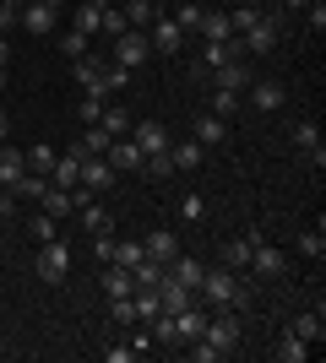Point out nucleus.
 <instances>
[{"mask_svg": "<svg viewBox=\"0 0 326 363\" xmlns=\"http://www.w3.org/2000/svg\"><path fill=\"white\" fill-rule=\"evenodd\" d=\"M196 298L212 309H239V303H250V282H239V272H229V266H207Z\"/></svg>", "mask_w": 326, "mask_h": 363, "instance_id": "obj_1", "label": "nucleus"}, {"mask_svg": "<svg viewBox=\"0 0 326 363\" xmlns=\"http://www.w3.org/2000/svg\"><path fill=\"white\" fill-rule=\"evenodd\" d=\"M33 272H38V282H65L71 277V244L65 239H49V244H38V260H33Z\"/></svg>", "mask_w": 326, "mask_h": 363, "instance_id": "obj_2", "label": "nucleus"}, {"mask_svg": "<svg viewBox=\"0 0 326 363\" xmlns=\"http://www.w3.org/2000/svg\"><path fill=\"white\" fill-rule=\"evenodd\" d=\"M202 342H207V347H217V358H229V352L239 347V320H234V309H217V315H207Z\"/></svg>", "mask_w": 326, "mask_h": 363, "instance_id": "obj_3", "label": "nucleus"}, {"mask_svg": "<svg viewBox=\"0 0 326 363\" xmlns=\"http://www.w3.org/2000/svg\"><path fill=\"white\" fill-rule=\"evenodd\" d=\"M55 11H60V0H22L16 28L33 33V38H44V33H55Z\"/></svg>", "mask_w": 326, "mask_h": 363, "instance_id": "obj_4", "label": "nucleus"}, {"mask_svg": "<svg viewBox=\"0 0 326 363\" xmlns=\"http://www.w3.org/2000/svg\"><path fill=\"white\" fill-rule=\"evenodd\" d=\"M153 60V44H147V33L141 28H125L120 38H114V65H125V71H136V65Z\"/></svg>", "mask_w": 326, "mask_h": 363, "instance_id": "obj_5", "label": "nucleus"}, {"mask_svg": "<svg viewBox=\"0 0 326 363\" xmlns=\"http://www.w3.org/2000/svg\"><path fill=\"white\" fill-rule=\"evenodd\" d=\"M239 44L250 49V55H272V49L283 44V11H272V16H261L250 33H239Z\"/></svg>", "mask_w": 326, "mask_h": 363, "instance_id": "obj_6", "label": "nucleus"}, {"mask_svg": "<svg viewBox=\"0 0 326 363\" xmlns=\"http://www.w3.org/2000/svg\"><path fill=\"white\" fill-rule=\"evenodd\" d=\"M147 44H153V55H180L185 33L174 28V16H169V11H158V16H153V28H147Z\"/></svg>", "mask_w": 326, "mask_h": 363, "instance_id": "obj_7", "label": "nucleus"}, {"mask_svg": "<svg viewBox=\"0 0 326 363\" xmlns=\"http://www.w3.org/2000/svg\"><path fill=\"white\" fill-rule=\"evenodd\" d=\"M120 179V174H114V163H109L104 152H93V157H82V190H93V196H104L109 184Z\"/></svg>", "mask_w": 326, "mask_h": 363, "instance_id": "obj_8", "label": "nucleus"}, {"mask_svg": "<svg viewBox=\"0 0 326 363\" xmlns=\"http://www.w3.org/2000/svg\"><path fill=\"white\" fill-rule=\"evenodd\" d=\"M131 141L141 147V157H153V152H169V125L163 120H141V125H131Z\"/></svg>", "mask_w": 326, "mask_h": 363, "instance_id": "obj_9", "label": "nucleus"}, {"mask_svg": "<svg viewBox=\"0 0 326 363\" xmlns=\"http://www.w3.org/2000/svg\"><path fill=\"white\" fill-rule=\"evenodd\" d=\"M169 163H174V174H196V168L207 163V147L196 136H185V141H169Z\"/></svg>", "mask_w": 326, "mask_h": 363, "instance_id": "obj_10", "label": "nucleus"}, {"mask_svg": "<svg viewBox=\"0 0 326 363\" xmlns=\"http://www.w3.org/2000/svg\"><path fill=\"white\" fill-rule=\"evenodd\" d=\"M294 147L305 152L315 168H326V147H321V125H315V120H299L294 125Z\"/></svg>", "mask_w": 326, "mask_h": 363, "instance_id": "obj_11", "label": "nucleus"}, {"mask_svg": "<svg viewBox=\"0 0 326 363\" xmlns=\"http://www.w3.org/2000/svg\"><path fill=\"white\" fill-rule=\"evenodd\" d=\"M283 104H288L283 82H250V108H256V114H278Z\"/></svg>", "mask_w": 326, "mask_h": 363, "instance_id": "obj_12", "label": "nucleus"}, {"mask_svg": "<svg viewBox=\"0 0 326 363\" xmlns=\"http://www.w3.org/2000/svg\"><path fill=\"white\" fill-rule=\"evenodd\" d=\"M283 266H288V260H283L278 244H266V239L250 244V272H261V277H283Z\"/></svg>", "mask_w": 326, "mask_h": 363, "instance_id": "obj_13", "label": "nucleus"}, {"mask_svg": "<svg viewBox=\"0 0 326 363\" xmlns=\"http://www.w3.org/2000/svg\"><path fill=\"white\" fill-rule=\"evenodd\" d=\"M22 174H28V152H16L11 141H0V190H16Z\"/></svg>", "mask_w": 326, "mask_h": 363, "instance_id": "obj_14", "label": "nucleus"}, {"mask_svg": "<svg viewBox=\"0 0 326 363\" xmlns=\"http://www.w3.org/2000/svg\"><path fill=\"white\" fill-rule=\"evenodd\" d=\"M141 250H147V260H158V266H169V260L180 255V239H174L169 228H153V233L141 239Z\"/></svg>", "mask_w": 326, "mask_h": 363, "instance_id": "obj_15", "label": "nucleus"}, {"mask_svg": "<svg viewBox=\"0 0 326 363\" xmlns=\"http://www.w3.org/2000/svg\"><path fill=\"white\" fill-rule=\"evenodd\" d=\"M163 272H169V277H174V282H185V288H190V293H196V288H202V277H207V260H190V255H185V250H180V255H174V260H169V266H163Z\"/></svg>", "mask_w": 326, "mask_h": 363, "instance_id": "obj_16", "label": "nucleus"}, {"mask_svg": "<svg viewBox=\"0 0 326 363\" xmlns=\"http://www.w3.org/2000/svg\"><path fill=\"white\" fill-rule=\"evenodd\" d=\"M190 136L202 141V147H223V141H229V120H223V114H212V108H207L202 120L190 125Z\"/></svg>", "mask_w": 326, "mask_h": 363, "instance_id": "obj_17", "label": "nucleus"}, {"mask_svg": "<svg viewBox=\"0 0 326 363\" xmlns=\"http://www.w3.org/2000/svg\"><path fill=\"white\" fill-rule=\"evenodd\" d=\"M229 60H245V44L239 38H223V44H202V71H217Z\"/></svg>", "mask_w": 326, "mask_h": 363, "instance_id": "obj_18", "label": "nucleus"}, {"mask_svg": "<svg viewBox=\"0 0 326 363\" xmlns=\"http://www.w3.org/2000/svg\"><path fill=\"white\" fill-rule=\"evenodd\" d=\"M212 87H217V92H245V87H250V65H245V60L217 65V71H212Z\"/></svg>", "mask_w": 326, "mask_h": 363, "instance_id": "obj_19", "label": "nucleus"}, {"mask_svg": "<svg viewBox=\"0 0 326 363\" xmlns=\"http://www.w3.org/2000/svg\"><path fill=\"white\" fill-rule=\"evenodd\" d=\"M202 331H207V309H196V303L174 309V336H180V342H196Z\"/></svg>", "mask_w": 326, "mask_h": 363, "instance_id": "obj_20", "label": "nucleus"}, {"mask_svg": "<svg viewBox=\"0 0 326 363\" xmlns=\"http://www.w3.org/2000/svg\"><path fill=\"white\" fill-rule=\"evenodd\" d=\"M49 174H55L49 184H60V190H77V184H82V152L71 147L65 157H55V168H49Z\"/></svg>", "mask_w": 326, "mask_h": 363, "instance_id": "obj_21", "label": "nucleus"}, {"mask_svg": "<svg viewBox=\"0 0 326 363\" xmlns=\"http://www.w3.org/2000/svg\"><path fill=\"white\" fill-rule=\"evenodd\" d=\"M77 223H82V233L93 239V233H109V228H114V217H109L104 206H98V201L87 196V201H82V206H77Z\"/></svg>", "mask_w": 326, "mask_h": 363, "instance_id": "obj_22", "label": "nucleus"}, {"mask_svg": "<svg viewBox=\"0 0 326 363\" xmlns=\"http://www.w3.org/2000/svg\"><path fill=\"white\" fill-rule=\"evenodd\" d=\"M272 358H278V363H305V358H310V342H305L299 331H283L278 342H272Z\"/></svg>", "mask_w": 326, "mask_h": 363, "instance_id": "obj_23", "label": "nucleus"}, {"mask_svg": "<svg viewBox=\"0 0 326 363\" xmlns=\"http://www.w3.org/2000/svg\"><path fill=\"white\" fill-rule=\"evenodd\" d=\"M158 303H163V309L174 315V309H185V303H196V293H190L185 282H174V277L163 272V282H158Z\"/></svg>", "mask_w": 326, "mask_h": 363, "instance_id": "obj_24", "label": "nucleus"}, {"mask_svg": "<svg viewBox=\"0 0 326 363\" xmlns=\"http://www.w3.org/2000/svg\"><path fill=\"white\" fill-rule=\"evenodd\" d=\"M38 201H44V212H49V217H77V190H60V184H49Z\"/></svg>", "mask_w": 326, "mask_h": 363, "instance_id": "obj_25", "label": "nucleus"}, {"mask_svg": "<svg viewBox=\"0 0 326 363\" xmlns=\"http://www.w3.org/2000/svg\"><path fill=\"white\" fill-rule=\"evenodd\" d=\"M202 44H223V38H234V28H229V11H202Z\"/></svg>", "mask_w": 326, "mask_h": 363, "instance_id": "obj_26", "label": "nucleus"}, {"mask_svg": "<svg viewBox=\"0 0 326 363\" xmlns=\"http://www.w3.org/2000/svg\"><path fill=\"white\" fill-rule=\"evenodd\" d=\"M261 0H245V6H234V11H229V28H234V38H239V33H250V28H256V22H261Z\"/></svg>", "mask_w": 326, "mask_h": 363, "instance_id": "obj_27", "label": "nucleus"}, {"mask_svg": "<svg viewBox=\"0 0 326 363\" xmlns=\"http://www.w3.org/2000/svg\"><path fill=\"white\" fill-rule=\"evenodd\" d=\"M104 6H109V0H82V6H77V33L98 38V22H104Z\"/></svg>", "mask_w": 326, "mask_h": 363, "instance_id": "obj_28", "label": "nucleus"}, {"mask_svg": "<svg viewBox=\"0 0 326 363\" xmlns=\"http://www.w3.org/2000/svg\"><path fill=\"white\" fill-rule=\"evenodd\" d=\"M288 331H299L305 342H310V347H315V342H326V320H321V303H315L310 315H299L294 325H288Z\"/></svg>", "mask_w": 326, "mask_h": 363, "instance_id": "obj_29", "label": "nucleus"}, {"mask_svg": "<svg viewBox=\"0 0 326 363\" xmlns=\"http://www.w3.org/2000/svg\"><path fill=\"white\" fill-rule=\"evenodd\" d=\"M250 244H256L250 233H245V239H229V244H223V266H229V272H250Z\"/></svg>", "mask_w": 326, "mask_h": 363, "instance_id": "obj_30", "label": "nucleus"}, {"mask_svg": "<svg viewBox=\"0 0 326 363\" xmlns=\"http://www.w3.org/2000/svg\"><path fill=\"white\" fill-rule=\"evenodd\" d=\"M169 16H174V28L185 33V38L202 28V6H196V0H174V11H169Z\"/></svg>", "mask_w": 326, "mask_h": 363, "instance_id": "obj_31", "label": "nucleus"}, {"mask_svg": "<svg viewBox=\"0 0 326 363\" xmlns=\"http://www.w3.org/2000/svg\"><path fill=\"white\" fill-rule=\"evenodd\" d=\"M299 255H310V260L326 255V223H321V217H315V228H305V233H299Z\"/></svg>", "mask_w": 326, "mask_h": 363, "instance_id": "obj_32", "label": "nucleus"}, {"mask_svg": "<svg viewBox=\"0 0 326 363\" xmlns=\"http://www.w3.org/2000/svg\"><path fill=\"white\" fill-rule=\"evenodd\" d=\"M104 293L109 298H125V293H136V277L125 272V266H109L104 272Z\"/></svg>", "mask_w": 326, "mask_h": 363, "instance_id": "obj_33", "label": "nucleus"}, {"mask_svg": "<svg viewBox=\"0 0 326 363\" xmlns=\"http://www.w3.org/2000/svg\"><path fill=\"white\" fill-rule=\"evenodd\" d=\"M120 11H125V22H131V28L147 33V28H153V16H158V6H153V0H125Z\"/></svg>", "mask_w": 326, "mask_h": 363, "instance_id": "obj_34", "label": "nucleus"}, {"mask_svg": "<svg viewBox=\"0 0 326 363\" xmlns=\"http://www.w3.org/2000/svg\"><path fill=\"white\" fill-rule=\"evenodd\" d=\"M98 71H104V65H98L93 55H82V60H71V76H77V82H82L87 92H104V87H98Z\"/></svg>", "mask_w": 326, "mask_h": 363, "instance_id": "obj_35", "label": "nucleus"}, {"mask_svg": "<svg viewBox=\"0 0 326 363\" xmlns=\"http://www.w3.org/2000/svg\"><path fill=\"white\" fill-rule=\"evenodd\" d=\"M109 141H114V136H109L104 125H87L82 141H77V152H82V157H93V152H109Z\"/></svg>", "mask_w": 326, "mask_h": 363, "instance_id": "obj_36", "label": "nucleus"}, {"mask_svg": "<svg viewBox=\"0 0 326 363\" xmlns=\"http://www.w3.org/2000/svg\"><path fill=\"white\" fill-rule=\"evenodd\" d=\"M141 260H147V250H141L136 239H131V244H120V239H114V260H109V266H125V272H136Z\"/></svg>", "mask_w": 326, "mask_h": 363, "instance_id": "obj_37", "label": "nucleus"}, {"mask_svg": "<svg viewBox=\"0 0 326 363\" xmlns=\"http://www.w3.org/2000/svg\"><path fill=\"white\" fill-rule=\"evenodd\" d=\"M55 49H60L65 60H82V55L93 49V38H87V33H77V28H71V33H60V44H55Z\"/></svg>", "mask_w": 326, "mask_h": 363, "instance_id": "obj_38", "label": "nucleus"}, {"mask_svg": "<svg viewBox=\"0 0 326 363\" xmlns=\"http://www.w3.org/2000/svg\"><path fill=\"white\" fill-rule=\"evenodd\" d=\"M98 125H104L109 136H131V114H125V108H114V104H104V114H98Z\"/></svg>", "mask_w": 326, "mask_h": 363, "instance_id": "obj_39", "label": "nucleus"}, {"mask_svg": "<svg viewBox=\"0 0 326 363\" xmlns=\"http://www.w3.org/2000/svg\"><path fill=\"white\" fill-rule=\"evenodd\" d=\"M109 320H114V325H141L136 320V298H131V293H125V298H109Z\"/></svg>", "mask_w": 326, "mask_h": 363, "instance_id": "obj_40", "label": "nucleus"}, {"mask_svg": "<svg viewBox=\"0 0 326 363\" xmlns=\"http://www.w3.org/2000/svg\"><path fill=\"white\" fill-rule=\"evenodd\" d=\"M44 190H49V179H44V174H22L11 196H16V201H38V196H44Z\"/></svg>", "mask_w": 326, "mask_h": 363, "instance_id": "obj_41", "label": "nucleus"}, {"mask_svg": "<svg viewBox=\"0 0 326 363\" xmlns=\"http://www.w3.org/2000/svg\"><path fill=\"white\" fill-rule=\"evenodd\" d=\"M125 28H131V22H125V11H120V6H104V22H98V38H120Z\"/></svg>", "mask_w": 326, "mask_h": 363, "instance_id": "obj_42", "label": "nucleus"}, {"mask_svg": "<svg viewBox=\"0 0 326 363\" xmlns=\"http://www.w3.org/2000/svg\"><path fill=\"white\" fill-rule=\"evenodd\" d=\"M98 87H104V92H120V87H131V71H125V65H114V60H109L104 71H98Z\"/></svg>", "mask_w": 326, "mask_h": 363, "instance_id": "obj_43", "label": "nucleus"}, {"mask_svg": "<svg viewBox=\"0 0 326 363\" xmlns=\"http://www.w3.org/2000/svg\"><path fill=\"white\" fill-rule=\"evenodd\" d=\"M104 104H109V92H87V98H82V104H77V120H82V125H98V114H104Z\"/></svg>", "mask_w": 326, "mask_h": 363, "instance_id": "obj_44", "label": "nucleus"}, {"mask_svg": "<svg viewBox=\"0 0 326 363\" xmlns=\"http://www.w3.org/2000/svg\"><path fill=\"white\" fill-rule=\"evenodd\" d=\"M49 168H55V147H44V141L28 147V174H49Z\"/></svg>", "mask_w": 326, "mask_h": 363, "instance_id": "obj_45", "label": "nucleus"}, {"mask_svg": "<svg viewBox=\"0 0 326 363\" xmlns=\"http://www.w3.org/2000/svg\"><path fill=\"white\" fill-rule=\"evenodd\" d=\"M141 174H147V179H169V174H174V163H169V152H153V157H147V163H141Z\"/></svg>", "mask_w": 326, "mask_h": 363, "instance_id": "obj_46", "label": "nucleus"}, {"mask_svg": "<svg viewBox=\"0 0 326 363\" xmlns=\"http://www.w3.org/2000/svg\"><path fill=\"white\" fill-rule=\"evenodd\" d=\"M131 277H136V288H158V282H163V266H158V260H141Z\"/></svg>", "mask_w": 326, "mask_h": 363, "instance_id": "obj_47", "label": "nucleus"}, {"mask_svg": "<svg viewBox=\"0 0 326 363\" xmlns=\"http://www.w3.org/2000/svg\"><path fill=\"white\" fill-rule=\"evenodd\" d=\"M234 108H239V92H212V114L234 120Z\"/></svg>", "mask_w": 326, "mask_h": 363, "instance_id": "obj_48", "label": "nucleus"}, {"mask_svg": "<svg viewBox=\"0 0 326 363\" xmlns=\"http://www.w3.org/2000/svg\"><path fill=\"white\" fill-rule=\"evenodd\" d=\"M185 352H190V363H217V347H207L202 336H196V342H185Z\"/></svg>", "mask_w": 326, "mask_h": 363, "instance_id": "obj_49", "label": "nucleus"}, {"mask_svg": "<svg viewBox=\"0 0 326 363\" xmlns=\"http://www.w3.org/2000/svg\"><path fill=\"white\" fill-rule=\"evenodd\" d=\"M141 352L131 347V342H120V347H104V363H136Z\"/></svg>", "mask_w": 326, "mask_h": 363, "instance_id": "obj_50", "label": "nucleus"}, {"mask_svg": "<svg viewBox=\"0 0 326 363\" xmlns=\"http://www.w3.org/2000/svg\"><path fill=\"white\" fill-rule=\"evenodd\" d=\"M202 212H207L202 196H185V201H180V217H185V223H202Z\"/></svg>", "mask_w": 326, "mask_h": 363, "instance_id": "obj_51", "label": "nucleus"}, {"mask_svg": "<svg viewBox=\"0 0 326 363\" xmlns=\"http://www.w3.org/2000/svg\"><path fill=\"white\" fill-rule=\"evenodd\" d=\"M28 228H33V239H38V244H49V239H55V217H49V212H44V217H33Z\"/></svg>", "mask_w": 326, "mask_h": 363, "instance_id": "obj_52", "label": "nucleus"}, {"mask_svg": "<svg viewBox=\"0 0 326 363\" xmlns=\"http://www.w3.org/2000/svg\"><path fill=\"white\" fill-rule=\"evenodd\" d=\"M93 255L98 260H114V233H93Z\"/></svg>", "mask_w": 326, "mask_h": 363, "instance_id": "obj_53", "label": "nucleus"}, {"mask_svg": "<svg viewBox=\"0 0 326 363\" xmlns=\"http://www.w3.org/2000/svg\"><path fill=\"white\" fill-rule=\"evenodd\" d=\"M310 33H326V6H310Z\"/></svg>", "mask_w": 326, "mask_h": 363, "instance_id": "obj_54", "label": "nucleus"}, {"mask_svg": "<svg viewBox=\"0 0 326 363\" xmlns=\"http://www.w3.org/2000/svg\"><path fill=\"white\" fill-rule=\"evenodd\" d=\"M11 136V114H6V108H0V141Z\"/></svg>", "mask_w": 326, "mask_h": 363, "instance_id": "obj_55", "label": "nucleus"}, {"mask_svg": "<svg viewBox=\"0 0 326 363\" xmlns=\"http://www.w3.org/2000/svg\"><path fill=\"white\" fill-rule=\"evenodd\" d=\"M11 60V44H6V33H0V65Z\"/></svg>", "mask_w": 326, "mask_h": 363, "instance_id": "obj_56", "label": "nucleus"}, {"mask_svg": "<svg viewBox=\"0 0 326 363\" xmlns=\"http://www.w3.org/2000/svg\"><path fill=\"white\" fill-rule=\"evenodd\" d=\"M0 87H6V65H0Z\"/></svg>", "mask_w": 326, "mask_h": 363, "instance_id": "obj_57", "label": "nucleus"}, {"mask_svg": "<svg viewBox=\"0 0 326 363\" xmlns=\"http://www.w3.org/2000/svg\"><path fill=\"white\" fill-rule=\"evenodd\" d=\"M153 6H158V11H163V6H169V0H153Z\"/></svg>", "mask_w": 326, "mask_h": 363, "instance_id": "obj_58", "label": "nucleus"}, {"mask_svg": "<svg viewBox=\"0 0 326 363\" xmlns=\"http://www.w3.org/2000/svg\"><path fill=\"white\" fill-rule=\"evenodd\" d=\"M305 6H326V0H305Z\"/></svg>", "mask_w": 326, "mask_h": 363, "instance_id": "obj_59", "label": "nucleus"}, {"mask_svg": "<svg viewBox=\"0 0 326 363\" xmlns=\"http://www.w3.org/2000/svg\"><path fill=\"white\" fill-rule=\"evenodd\" d=\"M234 6H245V0H234Z\"/></svg>", "mask_w": 326, "mask_h": 363, "instance_id": "obj_60", "label": "nucleus"}]
</instances>
